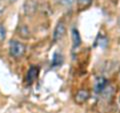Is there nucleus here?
I'll return each instance as SVG.
<instances>
[{
	"mask_svg": "<svg viewBox=\"0 0 120 113\" xmlns=\"http://www.w3.org/2000/svg\"><path fill=\"white\" fill-rule=\"evenodd\" d=\"M26 51V46L17 40H10L9 42V53L14 58H20L24 55Z\"/></svg>",
	"mask_w": 120,
	"mask_h": 113,
	"instance_id": "nucleus-1",
	"label": "nucleus"
},
{
	"mask_svg": "<svg viewBox=\"0 0 120 113\" xmlns=\"http://www.w3.org/2000/svg\"><path fill=\"white\" fill-rule=\"evenodd\" d=\"M37 8H38L37 0H25L24 5H23V10L25 15H27V16L34 15L37 11Z\"/></svg>",
	"mask_w": 120,
	"mask_h": 113,
	"instance_id": "nucleus-2",
	"label": "nucleus"
},
{
	"mask_svg": "<svg viewBox=\"0 0 120 113\" xmlns=\"http://www.w3.org/2000/svg\"><path fill=\"white\" fill-rule=\"evenodd\" d=\"M66 33V27H65V24L63 21H59L56 27L54 29V32H53V40L55 42L61 40L63 37H64Z\"/></svg>",
	"mask_w": 120,
	"mask_h": 113,
	"instance_id": "nucleus-3",
	"label": "nucleus"
},
{
	"mask_svg": "<svg viewBox=\"0 0 120 113\" xmlns=\"http://www.w3.org/2000/svg\"><path fill=\"white\" fill-rule=\"evenodd\" d=\"M38 73H39V69L38 67H36L34 65L30 66V68L28 69L27 72V76H26V80H27L28 84H31L35 81V79L38 77Z\"/></svg>",
	"mask_w": 120,
	"mask_h": 113,
	"instance_id": "nucleus-4",
	"label": "nucleus"
},
{
	"mask_svg": "<svg viewBox=\"0 0 120 113\" xmlns=\"http://www.w3.org/2000/svg\"><path fill=\"white\" fill-rule=\"evenodd\" d=\"M108 86V80L105 77H98L95 81V85H94V89L96 93H101L103 90Z\"/></svg>",
	"mask_w": 120,
	"mask_h": 113,
	"instance_id": "nucleus-5",
	"label": "nucleus"
},
{
	"mask_svg": "<svg viewBox=\"0 0 120 113\" xmlns=\"http://www.w3.org/2000/svg\"><path fill=\"white\" fill-rule=\"evenodd\" d=\"M88 98H89V92L87 90L81 89L75 95V102L77 104H83L84 102L87 101Z\"/></svg>",
	"mask_w": 120,
	"mask_h": 113,
	"instance_id": "nucleus-6",
	"label": "nucleus"
},
{
	"mask_svg": "<svg viewBox=\"0 0 120 113\" xmlns=\"http://www.w3.org/2000/svg\"><path fill=\"white\" fill-rule=\"evenodd\" d=\"M71 33H72V43H73V49H75V48L79 47L80 44H81V37H80V34H79V31L76 29V28H73L72 31H71Z\"/></svg>",
	"mask_w": 120,
	"mask_h": 113,
	"instance_id": "nucleus-7",
	"label": "nucleus"
},
{
	"mask_svg": "<svg viewBox=\"0 0 120 113\" xmlns=\"http://www.w3.org/2000/svg\"><path fill=\"white\" fill-rule=\"evenodd\" d=\"M63 63V55L59 52H55L52 58V62H51V66L52 67H56V66H60Z\"/></svg>",
	"mask_w": 120,
	"mask_h": 113,
	"instance_id": "nucleus-8",
	"label": "nucleus"
},
{
	"mask_svg": "<svg viewBox=\"0 0 120 113\" xmlns=\"http://www.w3.org/2000/svg\"><path fill=\"white\" fill-rule=\"evenodd\" d=\"M92 3V0H77V7L79 10H84L89 7Z\"/></svg>",
	"mask_w": 120,
	"mask_h": 113,
	"instance_id": "nucleus-9",
	"label": "nucleus"
},
{
	"mask_svg": "<svg viewBox=\"0 0 120 113\" xmlns=\"http://www.w3.org/2000/svg\"><path fill=\"white\" fill-rule=\"evenodd\" d=\"M21 37L23 38H28L29 37V29L26 25H22L21 27L19 28V33H18Z\"/></svg>",
	"mask_w": 120,
	"mask_h": 113,
	"instance_id": "nucleus-10",
	"label": "nucleus"
},
{
	"mask_svg": "<svg viewBox=\"0 0 120 113\" xmlns=\"http://www.w3.org/2000/svg\"><path fill=\"white\" fill-rule=\"evenodd\" d=\"M6 38V29L2 24H0V41L3 42Z\"/></svg>",
	"mask_w": 120,
	"mask_h": 113,
	"instance_id": "nucleus-11",
	"label": "nucleus"
},
{
	"mask_svg": "<svg viewBox=\"0 0 120 113\" xmlns=\"http://www.w3.org/2000/svg\"><path fill=\"white\" fill-rule=\"evenodd\" d=\"M75 0H60V3L64 6H71L74 3Z\"/></svg>",
	"mask_w": 120,
	"mask_h": 113,
	"instance_id": "nucleus-12",
	"label": "nucleus"
},
{
	"mask_svg": "<svg viewBox=\"0 0 120 113\" xmlns=\"http://www.w3.org/2000/svg\"><path fill=\"white\" fill-rule=\"evenodd\" d=\"M4 9H5V7L3 6V5H0V16L2 15V13L4 12Z\"/></svg>",
	"mask_w": 120,
	"mask_h": 113,
	"instance_id": "nucleus-13",
	"label": "nucleus"
},
{
	"mask_svg": "<svg viewBox=\"0 0 120 113\" xmlns=\"http://www.w3.org/2000/svg\"><path fill=\"white\" fill-rule=\"evenodd\" d=\"M10 2H14V1H16V0H9Z\"/></svg>",
	"mask_w": 120,
	"mask_h": 113,
	"instance_id": "nucleus-14",
	"label": "nucleus"
},
{
	"mask_svg": "<svg viewBox=\"0 0 120 113\" xmlns=\"http://www.w3.org/2000/svg\"><path fill=\"white\" fill-rule=\"evenodd\" d=\"M119 101H120V95H119Z\"/></svg>",
	"mask_w": 120,
	"mask_h": 113,
	"instance_id": "nucleus-15",
	"label": "nucleus"
},
{
	"mask_svg": "<svg viewBox=\"0 0 120 113\" xmlns=\"http://www.w3.org/2000/svg\"><path fill=\"white\" fill-rule=\"evenodd\" d=\"M119 23H120V19H119Z\"/></svg>",
	"mask_w": 120,
	"mask_h": 113,
	"instance_id": "nucleus-16",
	"label": "nucleus"
}]
</instances>
